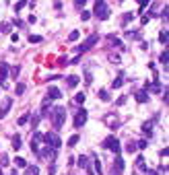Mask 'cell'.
Returning <instances> with one entry per match:
<instances>
[{"mask_svg":"<svg viewBox=\"0 0 169 175\" xmlns=\"http://www.w3.org/2000/svg\"><path fill=\"white\" fill-rule=\"evenodd\" d=\"M64 117H66V109L62 107V105H58L56 109L52 111V122H54V128L60 130L64 126Z\"/></svg>","mask_w":169,"mask_h":175,"instance_id":"1","label":"cell"},{"mask_svg":"<svg viewBox=\"0 0 169 175\" xmlns=\"http://www.w3.org/2000/svg\"><path fill=\"white\" fill-rule=\"evenodd\" d=\"M95 14H97V19L105 21V19L109 17V6H107L103 0H97V2H95Z\"/></svg>","mask_w":169,"mask_h":175,"instance_id":"2","label":"cell"},{"mask_svg":"<svg viewBox=\"0 0 169 175\" xmlns=\"http://www.w3.org/2000/svg\"><path fill=\"white\" fill-rule=\"evenodd\" d=\"M97 39H99V35H97V33H93L91 37H87V39H85V41H83V43L76 47V52H79V54H85L87 49H91V47L97 43Z\"/></svg>","mask_w":169,"mask_h":175,"instance_id":"3","label":"cell"},{"mask_svg":"<svg viewBox=\"0 0 169 175\" xmlns=\"http://www.w3.org/2000/svg\"><path fill=\"white\" fill-rule=\"evenodd\" d=\"M103 148H107V151H112V152H120V140L118 138H113V136H107L105 138V142H103Z\"/></svg>","mask_w":169,"mask_h":175,"instance_id":"4","label":"cell"},{"mask_svg":"<svg viewBox=\"0 0 169 175\" xmlns=\"http://www.w3.org/2000/svg\"><path fill=\"white\" fill-rule=\"evenodd\" d=\"M44 142L47 144V146H52L54 151H58V148H60V144H62V142H60V138H58L56 134H52V132H47V134L44 136Z\"/></svg>","mask_w":169,"mask_h":175,"instance_id":"5","label":"cell"},{"mask_svg":"<svg viewBox=\"0 0 169 175\" xmlns=\"http://www.w3.org/2000/svg\"><path fill=\"white\" fill-rule=\"evenodd\" d=\"M85 122H87V111L85 109H80L76 117H74V128H80V126H85Z\"/></svg>","mask_w":169,"mask_h":175,"instance_id":"6","label":"cell"},{"mask_svg":"<svg viewBox=\"0 0 169 175\" xmlns=\"http://www.w3.org/2000/svg\"><path fill=\"white\" fill-rule=\"evenodd\" d=\"M62 97V93L58 91L56 87H50L47 89V95H45V99H50V101H56V99H60Z\"/></svg>","mask_w":169,"mask_h":175,"instance_id":"7","label":"cell"},{"mask_svg":"<svg viewBox=\"0 0 169 175\" xmlns=\"http://www.w3.org/2000/svg\"><path fill=\"white\" fill-rule=\"evenodd\" d=\"M11 107H12V99H4V101H2V107H0V117L6 116Z\"/></svg>","mask_w":169,"mask_h":175,"instance_id":"8","label":"cell"},{"mask_svg":"<svg viewBox=\"0 0 169 175\" xmlns=\"http://www.w3.org/2000/svg\"><path fill=\"white\" fill-rule=\"evenodd\" d=\"M122 171H124V161H122V157H118L115 159V167H113V175L122 173Z\"/></svg>","mask_w":169,"mask_h":175,"instance_id":"9","label":"cell"},{"mask_svg":"<svg viewBox=\"0 0 169 175\" xmlns=\"http://www.w3.org/2000/svg\"><path fill=\"white\" fill-rule=\"evenodd\" d=\"M136 101H138V103H147V101H148V93L145 91V89L136 93Z\"/></svg>","mask_w":169,"mask_h":175,"instance_id":"10","label":"cell"},{"mask_svg":"<svg viewBox=\"0 0 169 175\" xmlns=\"http://www.w3.org/2000/svg\"><path fill=\"white\" fill-rule=\"evenodd\" d=\"M8 76V64H0V81H4Z\"/></svg>","mask_w":169,"mask_h":175,"instance_id":"11","label":"cell"},{"mask_svg":"<svg viewBox=\"0 0 169 175\" xmlns=\"http://www.w3.org/2000/svg\"><path fill=\"white\" fill-rule=\"evenodd\" d=\"M66 82H68V87H76V84H79V76L72 74V76H68V78H66Z\"/></svg>","mask_w":169,"mask_h":175,"instance_id":"12","label":"cell"},{"mask_svg":"<svg viewBox=\"0 0 169 175\" xmlns=\"http://www.w3.org/2000/svg\"><path fill=\"white\" fill-rule=\"evenodd\" d=\"M15 165H17L19 169H25V167H27V163H25V159H21V157H17V159H15Z\"/></svg>","mask_w":169,"mask_h":175,"instance_id":"13","label":"cell"},{"mask_svg":"<svg viewBox=\"0 0 169 175\" xmlns=\"http://www.w3.org/2000/svg\"><path fill=\"white\" fill-rule=\"evenodd\" d=\"M19 146H21V136H19V134H17V136H12V148H15V151H17V148H19Z\"/></svg>","mask_w":169,"mask_h":175,"instance_id":"14","label":"cell"},{"mask_svg":"<svg viewBox=\"0 0 169 175\" xmlns=\"http://www.w3.org/2000/svg\"><path fill=\"white\" fill-rule=\"evenodd\" d=\"M122 84H124V78H122V76H118V78L112 82V87H113V89H120Z\"/></svg>","mask_w":169,"mask_h":175,"instance_id":"15","label":"cell"},{"mask_svg":"<svg viewBox=\"0 0 169 175\" xmlns=\"http://www.w3.org/2000/svg\"><path fill=\"white\" fill-rule=\"evenodd\" d=\"M74 103H76V105H83V103H85V95H83V93L74 95Z\"/></svg>","mask_w":169,"mask_h":175,"instance_id":"16","label":"cell"},{"mask_svg":"<svg viewBox=\"0 0 169 175\" xmlns=\"http://www.w3.org/2000/svg\"><path fill=\"white\" fill-rule=\"evenodd\" d=\"M151 128H153V124L148 122V124H142V132L147 134V136H151Z\"/></svg>","mask_w":169,"mask_h":175,"instance_id":"17","label":"cell"},{"mask_svg":"<svg viewBox=\"0 0 169 175\" xmlns=\"http://www.w3.org/2000/svg\"><path fill=\"white\" fill-rule=\"evenodd\" d=\"M159 62H161L163 66H167V52H165V49H163V54L159 56Z\"/></svg>","mask_w":169,"mask_h":175,"instance_id":"18","label":"cell"},{"mask_svg":"<svg viewBox=\"0 0 169 175\" xmlns=\"http://www.w3.org/2000/svg\"><path fill=\"white\" fill-rule=\"evenodd\" d=\"M85 84H93V76H91V72H89V70L85 72Z\"/></svg>","mask_w":169,"mask_h":175,"instance_id":"19","label":"cell"},{"mask_svg":"<svg viewBox=\"0 0 169 175\" xmlns=\"http://www.w3.org/2000/svg\"><path fill=\"white\" fill-rule=\"evenodd\" d=\"M99 97H101V101H109V93L103 89V91H99Z\"/></svg>","mask_w":169,"mask_h":175,"instance_id":"20","label":"cell"},{"mask_svg":"<svg viewBox=\"0 0 169 175\" xmlns=\"http://www.w3.org/2000/svg\"><path fill=\"white\" fill-rule=\"evenodd\" d=\"M39 140H44V134L35 130V132H33V142H39Z\"/></svg>","mask_w":169,"mask_h":175,"instance_id":"21","label":"cell"},{"mask_svg":"<svg viewBox=\"0 0 169 175\" xmlns=\"http://www.w3.org/2000/svg\"><path fill=\"white\" fill-rule=\"evenodd\" d=\"M39 41H41L39 35H29V43H39Z\"/></svg>","mask_w":169,"mask_h":175,"instance_id":"22","label":"cell"},{"mask_svg":"<svg viewBox=\"0 0 169 175\" xmlns=\"http://www.w3.org/2000/svg\"><path fill=\"white\" fill-rule=\"evenodd\" d=\"M159 41H161V43H167V31H161V33H159Z\"/></svg>","mask_w":169,"mask_h":175,"instance_id":"23","label":"cell"},{"mask_svg":"<svg viewBox=\"0 0 169 175\" xmlns=\"http://www.w3.org/2000/svg\"><path fill=\"white\" fill-rule=\"evenodd\" d=\"M79 142V134H74V136H70V140H68V146H74Z\"/></svg>","mask_w":169,"mask_h":175,"instance_id":"24","label":"cell"},{"mask_svg":"<svg viewBox=\"0 0 169 175\" xmlns=\"http://www.w3.org/2000/svg\"><path fill=\"white\" fill-rule=\"evenodd\" d=\"M126 151H128V152H134L136 151V142H128V144H126Z\"/></svg>","mask_w":169,"mask_h":175,"instance_id":"25","label":"cell"},{"mask_svg":"<svg viewBox=\"0 0 169 175\" xmlns=\"http://www.w3.org/2000/svg\"><path fill=\"white\" fill-rule=\"evenodd\" d=\"M79 165L83 169H87V167H89V165H87V157H79Z\"/></svg>","mask_w":169,"mask_h":175,"instance_id":"26","label":"cell"},{"mask_svg":"<svg viewBox=\"0 0 169 175\" xmlns=\"http://www.w3.org/2000/svg\"><path fill=\"white\" fill-rule=\"evenodd\" d=\"M0 163H2V165H8V154L0 152Z\"/></svg>","mask_w":169,"mask_h":175,"instance_id":"27","label":"cell"},{"mask_svg":"<svg viewBox=\"0 0 169 175\" xmlns=\"http://www.w3.org/2000/svg\"><path fill=\"white\" fill-rule=\"evenodd\" d=\"M68 39H70V41H76V39H79V31H70Z\"/></svg>","mask_w":169,"mask_h":175,"instance_id":"28","label":"cell"},{"mask_svg":"<svg viewBox=\"0 0 169 175\" xmlns=\"http://www.w3.org/2000/svg\"><path fill=\"white\" fill-rule=\"evenodd\" d=\"M136 165H138V167H140L142 171H147V167H145V159H142V157H138V161H136Z\"/></svg>","mask_w":169,"mask_h":175,"instance_id":"29","label":"cell"},{"mask_svg":"<svg viewBox=\"0 0 169 175\" xmlns=\"http://www.w3.org/2000/svg\"><path fill=\"white\" fill-rule=\"evenodd\" d=\"M23 93H25V84L19 82V84H17V95H23Z\"/></svg>","mask_w":169,"mask_h":175,"instance_id":"30","label":"cell"},{"mask_svg":"<svg viewBox=\"0 0 169 175\" xmlns=\"http://www.w3.org/2000/svg\"><path fill=\"white\" fill-rule=\"evenodd\" d=\"M27 122H29V116H21L19 117V126H25Z\"/></svg>","mask_w":169,"mask_h":175,"instance_id":"31","label":"cell"},{"mask_svg":"<svg viewBox=\"0 0 169 175\" xmlns=\"http://www.w3.org/2000/svg\"><path fill=\"white\" fill-rule=\"evenodd\" d=\"M132 19H134V17H132V12H128V14H124V21H122V23H128V21H132Z\"/></svg>","mask_w":169,"mask_h":175,"instance_id":"32","label":"cell"},{"mask_svg":"<svg viewBox=\"0 0 169 175\" xmlns=\"http://www.w3.org/2000/svg\"><path fill=\"white\" fill-rule=\"evenodd\" d=\"M138 148H147V140H140V142L136 144V151H138Z\"/></svg>","mask_w":169,"mask_h":175,"instance_id":"33","label":"cell"},{"mask_svg":"<svg viewBox=\"0 0 169 175\" xmlns=\"http://www.w3.org/2000/svg\"><path fill=\"white\" fill-rule=\"evenodd\" d=\"M39 119H41V117H39V116L31 117V126H33V128H35V126H37V124H39Z\"/></svg>","mask_w":169,"mask_h":175,"instance_id":"34","label":"cell"},{"mask_svg":"<svg viewBox=\"0 0 169 175\" xmlns=\"http://www.w3.org/2000/svg\"><path fill=\"white\" fill-rule=\"evenodd\" d=\"M29 146H31V151H33L35 154L39 152V148H37V142H33V140H31V144H29Z\"/></svg>","mask_w":169,"mask_h":175,"instance_id":"35","label":"cell"},{"mask_svg":"<svg viewBox=\"0 0 169 175\" xmlns=\"http://www.w3.org/2000/svg\"><path fill=\"white\" fill-rule=\"evenodd\" d=\"M89 17H91V12L83 11V14H80V19H83V21H89Z\"/></svg>","mask_w":169,"mask_h":175,"instance_id":"36","label":"cell"},{"mask_svg":"<svg viewBox=\"0 0 169 175\" xmlns=\"http://www.w3.org/2000/svg\"><path fill=\"white\" fill-rule=\"evenodd\" d=\"M19 72H21V68H19V66H15V68H11V74H12V76H17Z\"/></svg>","mask_w":169,"mask_h":175,"instance_id":"37","label":"cell"},{"mask_svg":"<svg viewBox=\"0 0 169 175\" xmlns=\"http://www.w3.org/2000/svg\"><path fill=\"white\" fill-rule=\"evenodd\" d=\"M23 6H25V2H17V4H15V11H21Z\"/></svg>","mask_w":169,"mask_h":175,"instance_id":"38","label":"cell"},{"mask_svg":"<svg viewBox=\"0 0 169 175\" xmlns=\"http://www.w3.org/2000/svg\"><path fill=\"white\" fill-rule=\"evenodd\" d=\"M95 169H97V173H101V163H99V159L95 161Z\"/></svg>","mask_w":169,"mask_h":175,"instance_id":"39","label":"cell"},{"mask_svg":"<svg viewBox=\"0 0 169 175\" xmlns=\"http://www.w3.org/2000/svg\"><path fill=\"white\" fill-rule=\"evenodd\" d=\"M85 6V0H76V8H83Z\"/></svg>","mask_w":169,"mask_h":175,"instance_id":"40","label":"cell"},{"mask_svg":"<svg viewBox=\"0 0 169 175\" xmlns=\"http://www.w3.org/2000/svg\"><path fill=\"white\" fill-rule=\"evenodd\" d=\"M115 103H118V105H124V103H126V97H120V99H118Z\"/></svg>","mask_w":169,"mask_h":175,"instance_id":"41","label":"cell"},{"mask_svg":"<svg viewBox=\"0 0 169 175\" xmlns=\"http://www.w3.org/2000/svg\"><path fill=\"white\" fill-rule=\"evenodd\" d=\"M0 175H2V171H0Z\"/></svg>","mask_w":169,"mask_h":175,"instance_id":"42","label":"cell"}]
</instances>
